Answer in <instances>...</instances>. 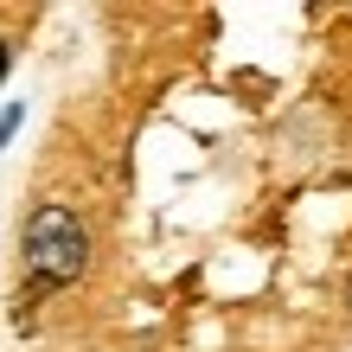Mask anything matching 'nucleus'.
<instances>
[{"label":"nucleus","mask_w":352,"mask_h":352,"mask_svg":"<svg viewBox=\"0 0 352 352\" xmlns=\"http://www.w3.org/2000/svg\"><path fill=\"white\" fill-rule=\"evenodd\" d=\"M346 307H352V276H346Z\"/></svg>","instance_id":"nucleus-4"},{"label":"nucleus","mask_w":352,"mask_h":352,"mask_svg":"<svg viewBox=\"0 0 352 352\" xmlns=\"http://www.w3.org/2000/svg\"><path fill=\"white\" fill-rule=\"evenodd\" d=\"M19 129V109H7V116H0V148H7V135Z\"/></svg>","instance_id":"nucleus-2"},{"label":"nucleus","mask_w":352,"mask_h":352,"mask_svg":"<svg viewBox=\"0 0 352 352\" xmlns=\"http://www.w3.org/2000/svg\"><path fill=\"white\" fill-rule=\"evenodd\" d=\"M7 65H13V45L0 38V84H7Z\"/></svg>","instance_id":"nucleus-3"},{"label":"nucleus","mask_w":352,"mask_h":352,"mask_svg":"<svg viewBox=\"0 0 352 352\" xmlns=\"http://www.w3.org/2000/svg\"><path fill=\"white\" fill-rule=\"evenodd\" d=\"M19 256H26L32 288H71L84 276V263H90V231H84V218L71 205L45 199V205H32L26 231H19Z\"/></svg>","instance_id":"nucleus-1"}]
</instances>
